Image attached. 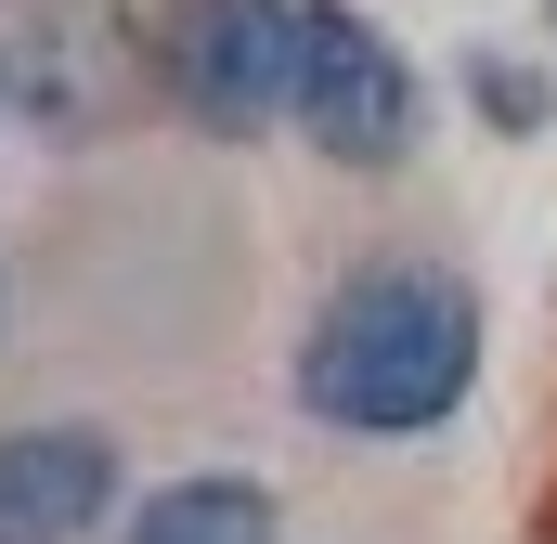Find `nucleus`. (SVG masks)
<instances>
[{
  "label": "nucleus",
  "mask_w": 557,
  "mask_h": 544,
  "mask_svg": "<svg viewBox=\"0 0 557 544\" xmlns=\"http://www.w3.org/2000/svg\"><path fill=\"white\" fill-rule=\"evenodd\" d=\"M0 337H13V298H0Z\"/></svg>",
  "instance_id": "8"
},
{
  "label": "nucleus",
  "mask_w": 557,
  "mask_h": 544,
  "mask_svg": "<svg viewBox=\"0 0 557 544\" xmlns=\"http://www.w3.org/2000/svg\"><path fill=\"white\" fill-rule=\"evenodd\" d=\"M545 544H557V519H545Z\"/></svg>",
  "instance_id": "9"
},
{
  "label": "nucleus",
  "mask_w": 557,
  "mask_h": 544,
  "mask_svg": "<svg viewBox=\"0 0 557 544\" xmlns=\"http://www.w3.org/2000/svg\"><path fill=\"white\" fill-rule=\"evenodd\" d=\"M0 118H13V65H0Z\"/></svg>",
  "instance_id": "7"
},
{
  "label": "nucleus",
  "mask_w": 557,
  "mask_h": 544,
  "mask_svg": "<svg viewBox=\"0 0 557 544\" xmlns=\"http://www.w3.org/2000/svg\"><path fill=\"white\" fill-rule=\"evenodd\" d=\"M298 52H311V0H156L143 26V78L208 143L298 131Z\"/></svg>",
  "instance_id": "2"
},
{
  "label": "nucleus",
  "mask_w": 557,
  "mask_h": 544,
  "mask_svg": "<svg viewBox=\"0 0 557 544\" xmlns=\"http://www.w3.org/2000/svg\"><path fill=\"white\" fill-rule=\"evenodd\" d=\"M117 544H285V506L247 467H182L117 519Z\"/></svg>",
  "instance_id": "5"
},
{
  "label": "nucleus",
  "mask_w": 557,
  "mask_h": 544,
  "mask_svg": "<svg viewBox=\"0 0 557 544\" xmlns=\"http://www.w3.org/2000/svg\"><path fill=\"white\" fill-rule=\"evenodd\" d=\"M480 285L454 260H363L324 285L311 337H298V415L337 441H428L480 390Z\"/></svg>",
  "instance_id": "1"
},
{
  "label": "nucleus",
  "mask_w": 557,
  "mask_h": 544,
  "mask_svg": "<svg viewBox=\"0 0 557 544\" xmlns=\"http://www.w3.org/2000/svg\"><path fill=\"white\" fill-rule=\"evenodd\" d=\"M298 143H311L324 169H350V182L403 169V156L428 143V78H416V52H403L376 13H350V0H311V52H298Z\"/></svg>",
  "instance_id": "3"
},
{
  "label": "nucleus",
  "mask_w": 557,
  "mask_h": 544,
  "mask_svg": "<svg viewBox=\"0 0 557 544\" xmlns=\"http://www.w3.org/2000/svg\"><path fill=\"white\" fill-rule=\"evenodd\" d=\"M467 104H480V118H493V131H545V78H532V65H519V52H467Z\"/></svg>",
  "instance_id": "6"
},
{
  "label": "nucleus",
  "mask_w": 557,
  "mask_h": 544,
  "mask_svg": "<svg viewBox=\"0 0 557 544\" xmlns=\"http://www.w3.org/2000/svg\"><path fill=\"white\" fill-rule=\"evenodd\" d=\"M117 506V441L91 415H26L0 428V544H91Z\"/></svg>",
  "instance_id": "4"
}]
</instances>
